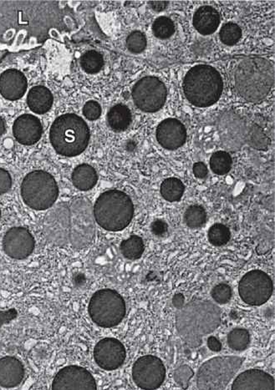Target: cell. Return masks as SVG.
<instances>
[{"mask_svg":"<svg viewBox=\"0 0 275 390\" xmlns=\"http://www.w3.org/2000/svg\"><path fill=\"white\" fill-rule=\"evenodd\" d=\"M221 310L205 300H193L184 305L177 314L179 335L191 348H197L203 338L221 324Z\"/></svg>","mask_w":275,"mask_h":390,"instance_id":"cell-1","label":"cell"},{"mask_svg":"<svg viewBox=\"0 0 275 390\" xmlns=\"http://www.w3.org/2000/svg\"><path fill=\"white\" fill-rule=\"evenodd\" d=\"M236 92L245 100L259 102L269 95L274 83L273 64L260 57L244 58L234 71Z\"/></svg>","mask_w":275,"mask_h":390,"instance_id":"cell-2","label":"cell"},{"mask_svg":"<svg viewBox=\"0 0 275 390\" xmlns=\"http://www.w3.org/2000/svg\"><path fill=\"white\" fill-rule=\"evenodd\" d=\"M50 143L59 155L74 157L87 149L90 130L83 118L75 114H66L55 119L50 127Z\"/></svg>","mask_w":275,"mask_h":390,"instance_id":"cell-3","label":"cell"},{"mask_svg":"<svg viewBox=\"0 0 275 390\" xmlns=\"http://www.w3.org/2000/svg\"><path fill=\"white\" fill-rule=\"evenodd\" d=\"M188 101L197 107H209L218 102L223 89V79L216 68L207 65L192 67L183 80Z\"/></svg>","mask_w":275,"mask_h":390,"instance_id":"cell-4","label":"cell"},{"mask_svg":"<svg viewBox=\"0 0 275 390\" xmlns=\"http://www.w3.org/2000/svg\"><path fill=\"white\" fill-rule=\"evenodd\" d=\"M94 220L103 229L122 231L131 224L134 205L127 194L119 190L103 192L93 207Z\"/></svg>","mask_w":275,"mask_h":390,"instance_id":"cell-5","label":"cell"},{"mask_svg":"<svg viewBox=\"0 0 275 390\" xmlns=\"http://www.w3.org/2000/svg\"><path fill=\"white\" fill-rule=\"evenodd\" d=\"M20 191L24 203L36 211L52 208L59 196V187L53 175L41 170L27 175Z\"/></svg>","mask_w":275,"mask_h":390,"instance_id":"cell-6","label":"cell"},{"mask_svg":"<svg viewBox=\"0 0 275 390\" xmlns=\"http://www.w3.org/2000/svg\"><path fill=\"white\" fill-rule=\"evenodd\" d=\"M88 312L94 324L101 328H113L126 316V302L117 291L101 289L90 300Z\"/></svg>","mask_w":275,"mask_h":390,"instance_id":"cell-7","label":"cell"},{"mask_svg":"<svg viewBox=\"0 0 275 390\" xmlns=\"http://www.w3.org/2000/svg\"><path fill=\"white\" fill-rule=\"evenodd\" d=\"M244 361L237 356H219L208 360L197 375L199 390H225Z\"/></svg>","mask_w":275,"mask_h":390,"instance_id":"cell-8","label":"cell"},{"mask_svg":"<svg viewBox=\"0 0 275 390\" xmlns=\"http://www.w3.org/2000/svg\"><path fill=\"white\" fill-rule=\"evenodd\" d=\"M70 240L72 246L80 250L92 242L96 233V222L91 201L76 198L71 205Z\"/></svg>","mask_w":275,"mask_h":390,"instance_id":"cell-9","label":"cell"},{"mask_svg":"<svg viewBox=\"0 0 275 390\" xmlns=\"http://www.w3.org/2000/svg\"><path fill=\"white\" fill-rule=\"evenodd\" d=\"M167 92L164 83L155 76L137 81L132 89V98L137 108L144 113H156L165 105Z\"/></svg>","mask_w":275,"mask_h":390,"instance_id":"cell-10","label":"cell"},{"mask_svg":"<svg viewBox=\"0 0 275 390\" xmlns=\"http://www.w3.org/2000/svg\"><path fill=\"white\" fill-rule=\"evenodd\" d=\"M274 291L272 277L261 270L245 274L239 285L240 298L251 306H260L268 302Z\"/></svg>","mask_w":275,"mask_h":390,"instance_id":"cell-11","label":"cell"},{"mask_svg":"<svg viewBox=\"0 0 275 390\" xmlns=\"http://www.w3.org/2000/svg\"><path fill=\"white\" fill-rule=\"evenodd\" d=\"M166 378V368L162 360L153 355H145L132 367V379L137 387L155 390L161 387Z\"/></svg>","mask_w":275,"mask_h":390,"instance_id":"cell-12","label":"cell"},{"mask_svg":"<svg viewBox=\"0 0 275 390\" xmlns=\"http://www.w3.org/2000/svg\"><path fill=\"white\" fill-rule=\"evenodd\" d=\"M52 390H97L92 373L83 367H64L55 375Z\"/></svg>","mask_w":275,"mask_h":390,"instance_id":"cell-13","label":"cell"},{"mask_svg":"<svg viewBox=\"0 0 275 390\" xmlns=\"http://www.w3.org/2000/svg\"><path fill=\"white\" fill-rule=\"evenodd\" d=\"M93 356L97 366L106 371L118 370L127 358L122 342L114 338H103L94 346Z\"/></svg>","mask_w":275,"mask_h":390,"instance_id":"cell-14","label":"cell"},{"mask_svg":"<svg viewBox=\"0 0 275 390\" xmlns=\"http://www.w3.org/2000/svg\"><path fill=\"white\" fill-rule=\"evenodd\" d=\"M36 241L32 233L23 226H15L3 238V250L10 258L23 260L33 254Z\"/></svg>","mask_w":275,"mask_h":390,"instance_id":"cell-15","label":"cell"},{"mask_svg":"<svg viewBox=\"0 0 275 390\" xmlns=\"http://www.w3.org/2000/svg\"><path fill=\"white\" fill-rule=\"evenodd\" d=\"M157 139L163 148L177 150L186 143V127L177 119H166L157 127Z\"/></svg>","mask_w":275,"mask_h":390,"instance_id":"cell-16","label":"cell"},{"mask_svg":"<svg viewBox=\"0 0 275 390\" xmlns=\"http://www.w3.org/2000/svg\"><path fill=\"white\" fill-rule=\"evenodd\" d=\"M46 217L47 238L55 245H64L70 238V233L59 228V225H71L70 209L64 204L59 205Z\"/></svg>","mask_w":275,"mask_h":390,"instance_id":"cell-17","label":"cell"},{"mask_svg":"<svg viewBox=\"0 0 275 390\" xmlns=\"http://www.w3.org/2000/svg\"><path fill=\"white\" fill-rule=\"evenodd\" d=\"M13 133L15 139L21 144L27 145L36 144L41 138V122L32 115H22L16 119L13 127Z\"/></svg>","mask_w":275,"mask_h":390,"instance_id":"cell-18","label":"cell"},{"mask_svg":"<svg viewBox=\"0 0 275 390\" xmlns=\"http://www.w3.org/2000/svg\"><path fill=\"white\" fill-rule=\"evenodd\" d=\"M231 390H275L274 379L267 372L253 368L241 373Z\"/></svg>","mask_w":275,"mask_h":390,"instance_id":"cell-19","label":"cell"},{"mask_svg":"<svg viewBox=\"0 0 275 390\" xmlns=\"http://www.w3.org/2000/svg\"><path fill=\"white\" fill-rule=\"evenodd\" d=\"M27 77L22 72L10 68L0 75V94L8 101H17L27 92Z\"/></svg>","mask_w":275,"mask_h":390,"instance_id":"cell-20","label":"cell"},{"mask_svg":"<svg viewBox=\"0 0 275 390\" xmlns=\"http://www.w3.org/2000/svg\"><path fill=\"white\" fill-rule=\"evenodd\" d=\"M25 370L22 362L13 356L0 359V387L15 388L22 383Z\"/></svg>","mask_w":275,"mask_h":390,"instance_id":"cell-21","label":"cell"},{"mask_svg":"<svg viewBox=\"0 0 275 390\" xmlns=\"http://www.w3.org/2000/svg\"><path fill=\"white\" fill-rule=\"evenodd\" d=\"M195 28L203 36H209L217 31L220 24V15L211 6H203L193 16Z\"/></svg>","mask_w":275,"mask_h":390,"instance_id":"cell-22","label":"cell"},{"mask_svg":"<svg viewBox=\"0 0 275 390\" xmlns=\"http://www.w3.org/2000/svg\"><path fill=\"white\" fill-rule=\"evenodd\" d=\"M53 96L49 89L41 85L33 87L27 96V103L33 113L43 115L48 113L53 105Z\"/></svg>","mask_w":275,"mask_h":390,"instance_id":"cell-23","label":"cell"},{"mask_svg":"<svg viewBox=\"0 0 275 390\" xmlns=\"http://www.w3.org/2000/svg\"><path fill=\"white\" fill-rule=\"evenodd\" d=\"M72 183L77 189L87 192L97 185L98 177L96 170L88 164L76 166L72 173Z\"/></svg>","mask_w":275,"mask_h":390,"instance_id":"cell-24","label":"cell"},{"mask_svg":"<svg viewBox=\"0 0 275 390\" xmlns=\"http://www.w3.org/2000/svg\"><path fill=\"white\" fill-rule=\"evenodd\" d=\"M107 122L115 131L127 130L132 123V113L125 105H115L107 114Z\"/></svg>","mask_w":275,"mask_h":390,"instance_id":"cell-25","label":"cell"},{"mask_svg":"<svg viewBox=\"0 0 275 390\" xmlns=\"http://www.w3.org/2000/svg\"><path fill=\"white\" fill-rule=\"evenodd\" d=\"M120 250L125 258L129 260L139 259L145 250L143 240L139 236L132 235L130 238L122 242Z\"/></svg>","mask_w":275,"mask_h":390,"instance_id":"cell-26","label":"cell"},{"mask_svg":"<svg viewBox=\"0 0 275 390\" xmlns=\"http://www.w3.org/2000/svg\"><path fill=\"white\" fill-rule=\"evenodd\" d=\"M184 190L183 183L178 178H167L161 185L162 196L170 203L181 200Z\"/></svg>","mask_w":275,"mask_h":390,"instance_id":"cell-27","label":"cell"},{"mask_svg":"<svg viewBox=\"0 0 275 390\" xmlns=\"http://www.w3.org/2000/svg\"><path fill=\"white\" fill-rule=\"evenodd\" d=\"M184 222L190 229H199L207 222V212L202 205H190L184 213Z\"/></svg>","mask_w":275,"mask_h":390,"instance_id":"cell-28","label":"cell"},{"mask_svg":"<svg viewBox=\"0 0 275 390\" xmlns=\"http://www.w3.org/2000/svg\"><path fill=\"white\" fill-rule=\"evenodd\" d=\"M80 66L88 74H97L104 66V59L97 51L90 50L81 57Z\"/></svg>","mask_w":275,"mask_h":390,"instance_id":"cell-29","label":"cell"},{"mask_svg":"<svg viewBox=\"0 0 275 390\" xmlns=\"http://www.w3.org/2000/svg\"><path fill=\"white\" fill-rule=\"evenodd\" d=\"M251 336L248 330L244 328H234L227 335V344L230 348L238 352H241L248 348Z\"/></svg>","mask_w":275,"mask_h":390,"instance_id":"cell-30","label":"cell"},{"mask_svg":"<svg viewBox=\"0 0 275 390\" xmlns=\"http://www.w3.org/2000/svg\"><path fill=\"white\" fill-rule=\"evenodd\" d=\"M232 157L226 152H217L213 154L210 159V167L215 174L225 175L232 168Z\"/></svg>","mask_w":275,"mask_h":390,"instance_id":"cell-31","label":"cell"},{"mask_svg":"<svg viewBox=\"0 0 275 390\" xmlns=\"http://www.w3.org/2000/svg\"><path fill=\"white\" fill-rule=\"evenodd\" d=\"M209 241L213 246L221 247L226 245L231 238V233L227 226L216 224L209 229L208 233Z\"/></svg>","mask_w":275,"mask_h":390,"instance_id":"cell-32","label":"cell"},{"mask_svg":"<svg viewBox=\"0 0 275 390\" xmlns=\"http://www.w3.org/2000/svg\"><path fill=\"white\" fill-rule=\"evenodd\" d=\"M153 31L157 38L166 40L173 36L175 32L174 21L165 16L159 17L154 21Z\"/></svg>","mask_w":275,"mask_h":390,"instance_id":"cell-33","label":"cell"},{"mask_svg":"<svg viewBox=\"0 0 275 390\" xmlns=\"http://www.w3.org/2000/svg\"><path fill=\"white\" fill-rule=\"evenodd\" d=\"M219 36L223 44L234 45L241 38L242 31L237 24L227 23L221 28Z\"/></svg>","mask_w":275,"mask_h":390,"instance_id":"cell-34","label":"cell"},{"mask_svg":"<svg viewBox=\"0 0 275 390\" xmlns=\"http://www.w3.org/2000/svg\"><path fill=\"white\" fill-rule=\"evenodd\" d=\"M127 47L132 53L139 54L147 47V38L141 31H134L129 34L127 38Z\"/></svg>","mask_w":275,"mask_h":390,"instance_id":"cell-35","label":"cell"},{"mask_svg":"<svg viewBox=\"0 0 275 390\" xmlns=\"http://www.w3.org/2000/svg\"><path fill=\"white\" fill-rule=\"evenodd\" d=\"M195 375L192 368L188 366H182L175 370L174 378L180 387L183 389H187L189 385V381Z\"/></svg>","mask_w":275,"mask_h":390,"instance_id":"cell-36","label":"cell"},{"mask_svg":"<svg viewBox=\"0 0 275 390\" xmlns=\"http://www.w3.org/2000/svg\"><path fill=\"white\" fill-rule=\"evenodd\" d=\"M211 294L215 302L225 304L230 301L232 289L230 285L225 284H218L213 289Z\"/></svg>","mask_w":275,"mask_h":390,"instance_id":"cell-37","label":"cell"},{"mask_svg":"<svg viewBox=\"0 0 275 390\" xmlns=\"http://www.w3.org/2000/svg\"><path fill=\"white\" fill-rule=\"evenodd\" d=\"M83 114L90 121H96L101 117V107L97 101H88L83 107Z\"/></svg>","mask_w":275,"mask_h":390,"instance_id":"cell-38","label":"cell"},{"mask_svg":"<svg viewBox=\"0 0 275 390\" xmlns=\"http://www.w3.org/2000/svg\"><path fill=\"white\" fill-rule=\"evenodd\" d=\"M151 231L153 234L157 238L165 237L169 231V225L165 221L157 219L153 222Z\"/></svg>","mask_w":275,"mask_h":390,"instance_id":"cell-39","label":"cell"},{"mask_svg":"<svg viewBox=\"0 0 275 390\" xmlns=\"http://www.w3.org/2000/svg\"><path fill=\"white\" fill-rule=\"evenodd\" d=\"M12 187V178L6 170L0 168V195L6 194Z\"/></svg>","mask_w":275,"mask_h":390,"instance_id":"cell-40","label":"cell"},{"mask_svg":"<svg viewBox=\"0 0 275 390\" xmlns=\"http://www.w3.org/2000/svg\"><path fill=\"white\" fill-rule=\"evenodd\" d=\"M17 316H18V312L15 308H10V310L6 311L0 310V330L4 324H10L15 319Z\"/></svg>","mask_w":275,"mask_h":390,"instance_id":"cell-41","label":"cell"},{"mask_svg":"<svg viewBox=\"0 0 275 390\" xmlns=\"http://www.w3.org/2000/svg\"><path fill=\"white\" fill-rule=\"evenodd\" d=\"M193 173H195V177L197 178H205L209 173L208 167L206 166L204 162H197L193 166Z\"/></svg>","mask_w":275,"mask_h":390,"instance_id":"cell-42","label":"cell"},{"mask_svg":"<svg viewBox=\"0 0 275 390\" xmlns=\"http://www.w3.org/2000/svg\"><path fill=\"white\" fill-rule=\"evenodd\" d=\"M208 347L213 352H220L222 350L221 342L216 337L211 336L208 338Z\"/></svg>","mask_w":275,"mask_h":390,"instance_id":"cell-43","label":"cell"},{"mask_svg":"<svg viewBox=\"0 0 275 390\" xmlns=\"http://www.w3.org/2000/svg\"><path fill=\"white\" fill-rule=\"evenodd\" d=\"M73 284L76 287H81L85 285V282H87V277L83 273H76L74 274L72 278Z\"/></svg>","mask_w":275,"mask_h":390,"instance_id":"cell-44","label":"cell"},{"mask_svg":"<svg viewBox=\"0 0 275 390\" xmlns=\"http://www.w3.org/2000/svg\"><path fill=\"white\" fill-rule=\"evenodd\" d=\"M149 3L153 8V10L157 12L164 10L167 6V2L166 1H152Z\"/></svg>","mask_w":275,"mask_h":390,"instance_id":"cell-45","label":"cell"},{"mask_svg":"<svg viewBox=\"0 0 275 390\" xmlns=\"http://www.w3.org/2000/svg\"><path fill=\"white\" fill-rule=\"evenodd\" d=\"M185 298L184 296L181 294H176L173 299V303L175 308H182L184 306Z\"/></svg>","mask_w":275,"mask_h":390,"instance_id":"cell-46","label":"cell"},{"mask_svg":"<svg viewBox=\"0 0 275 390\" xmlns=\"http://www.w3.org/2000/svg\"><path fill=\"white\" fill-rule=\"evenodd\" d=\"M6 131V123H4L3 120L0 117V136H2Z\"/></svg>","mask_w":275,"mask_h":390,"instance_id":"cell-47","label":"cell"},{"mask_svg":"<svg viewBox=\"0 0 275 390\" xmlns=\"http://www.w3.org/2000/svg\"><path fill=\"white\" fill-rule=\"evenodd\" d=\"M0 220H1V210H0Z\"/></svg>","mask_w":275,"mask_h":390,"instance_id":"cell-48","label":"cell"}]
</instances>
